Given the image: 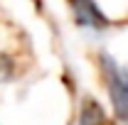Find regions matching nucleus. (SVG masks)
<instances>
[{
  "label": "nucleus",
  "instance_id": "f257e3e1",
  "mask_svg": "<svg viewBox=\"0 0 128 125\" xmlns=\"http://www.w3.org/2000/svg\"><path fill=\"white\" fill-rule=\"evenodd\" d=\"M98 66H101V74H104V81H106V91H108L113 115L121 123H128V66L118 64L108 54L98 57Z\"/></svg>",
  "mask_w": 128,
  "mask_h": 125
},
{
  "label": "nucleus",
  "instance_id": "f03ea898",
  "mask_svg": "<svg viewBox=\"0 0 128 125\" xmlns=\"http://www.w3.org/2000/svg\"><path fill=\"white\" fill-rule=\"evenodd\" d=\"M69 5H72V12H74V20L79 27L91 32H101L108 27V20L96 5V0H69Z\"/></svg>",
  "mask_w": 128,
  "mask_h": 125
},
{
  "label": "nucleus",
  "instance_id": "7ed1b4c3",
  "mask_svg": "<svg viewBox=\"0 0 128 125\" xmlns=\"http://www.w3.org/2000/svg\"><path fill=\"white\" fill-rule=\"evenodd\" d=\"M81 125H104V113L98 108V103L86 101L81 108Z\"/></svg>",
  "mask_w": 128,
  "mask_h": 125
}]
</instances>
